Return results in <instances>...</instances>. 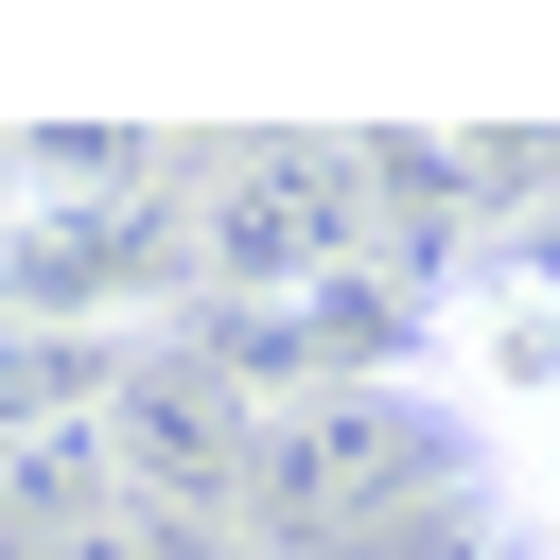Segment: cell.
Masks as SVG:
<instances>
[{"mask_svg":"<svg viewBox=\"0 0 560 560\" xmlns=\"http://www.w3.org/2000/svg\"><path fill=\"white\" fill-rule=\"evenodd\" d=\"M245 542L262 560H490V455L438 402V368L298 402L245 455Z\"/></svg>","mask_w":560,"mask_h":560,"instance_id":"1","label":"cell"},{"mask_svg":"<svg viewBox=\"0 0 560 560\" xmlns=\"http://www.w3.org/2000/svg\"><path fill=\"white\" fill-rule=\"evenodd\" d=\"M175 210H192V315H245V298L368 280L402 192H385L368 140H192Z\"/></svg>","mask_w":560,"mask_h":560,"instance_id":"2","label":"cell"},{"mask_svg":"<svg viewBox=\"0 0 560 560\" xmlns=\"http://www.w3.org/2000/svg\"><path fill=\"white\" fill-rule=\"evenodd\" d=\"M122 560H262V542H245V525H175V508H140Z\"/></svg>","mask_w":560,"mask_h":560,"instance_id":"3","label":"cell"},{"mask_svg":"<svg viewBox=\"0 0 560 560\" xmlns=\"http://www.w3.org/2000/svg\"><path fill=\"white\" fill-rule=\"evenodd\" d=\"M18 210H35V158H18V140H0V245H18Z\"/></svg>","mask_w":560,"mask_h":560,"instance_id":"4","label":"cell"}]
</instances>
